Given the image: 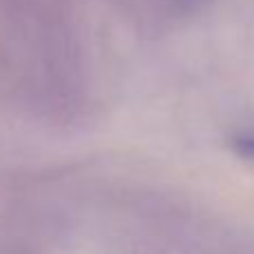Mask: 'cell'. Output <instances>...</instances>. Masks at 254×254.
Listing matches in <instances>:
<instances>
[{
  "label": "cell",
  "mask_w": 254,
  "mask_h": 254,
  "mask_svg": "<svg viewBox=\"0 0 254 254\" xmlns=\"http://www.w3.org/2000/svg\"><path fill=\"white\" fill-rule=\"evenodd\" d=\"M230 145H232V152L237 154V156L254 163V129L237 134L232 140H230Z\"/></svg>",
  "instance_id": "1"
}]
</instances>
